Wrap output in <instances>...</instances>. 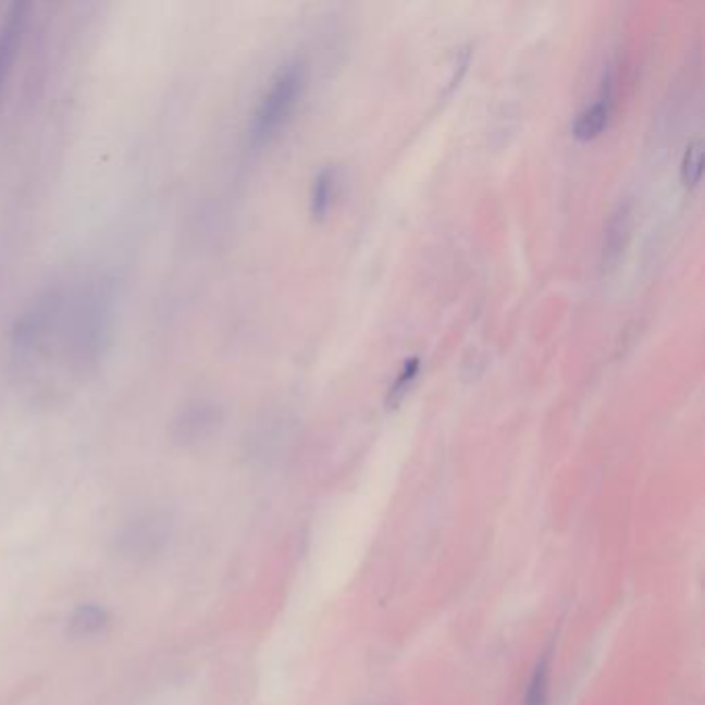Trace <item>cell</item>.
<instances>
[{
	"mask_svg": "<svg viewBox=\"0 0 705 705\" xmlns=\"http://www.w3.org/2000/svg\"><path fill=\"white\" fill-rule=\"evenodd\" d=\"M610 104H613V84L610 77L604 79L602 84L601 98L594 104L583 108L578 119L573 121V137L580 141H590L596 139L604 131V126L608 125L610 119Z\"/></svg>",
	"mask_w": 705,
	"mask_h": 705,
	"instance_id": "cell-4",
	"label": "cell"
},
{
	"mask_svg": "<svg viewBox=\"0 0 705 705\" xmlns=\"http://www.w3.org/2000/svg\"><path fill=\"white\" fill-rule=\"evenodd\" d=\"M27 4L15 2L9 7L4 20L0 23V96L2 89L11 77L13 64L17 61V54L22 50L25 29H27Z\"/></svg>",
	"mask_w": 705,
	"mask_h": 705,
	"instance_id": "cell-3",
	"label": "cell"
},
{
	"mask_svg": "<svg viewBox=\"0 0 705 705\" xmlns=\"http://www.w3.org/2000/svg\"><path fill=\"white\" fill-rule=\"evenodd\" d=\"M170 523L164 516L147 514L133 519L121 530L116 551L131 560H149L158 557L168 546Z\"/></svg>",
	"mask_w": 705,
	"mask_h": 705,
	"instance_id": "cell-2",
	"label": "cell"
},
{
	"mask_svg": "<svg viewBox=\"0 0 705 705\" xmlns=\"http://www.w3.org/2000/svg\"><path fill=\"white\" fill-rule=\"evenodd\" d=\"M335 188H337V174L333 168H323L312 183L311 213L317 222L325 220L332 211L335 201Z\"/></svg>",
	"mask_w": 705,
	"mask_h": 705,
	"instance_id": "cell-7",
	"label": "cell"
},
{
	"mask_svg": "<svg viewBox=\"0 0 705 705\" xmlns=\"http://www.w3.org/2000/svg\"><path fill=\"white\" fill-rule=\"evenodd\" d=\"M307 82L309 71L305 61L300 59H292L277 69L270 87L265 89L252 112L249 126L250 146H268L271 139L288 125L307 89Z\"/></svg>",
	"mask_w": 705,
	"mask_h": 705,
	"instance_id": "cell-1",
	"label": "cell"
},
{
	"mask_svg": "<svg viewBox=\"0 0 705 705\" xmlns=\"http://www.w3.org/2000/svg\"><path fill=\"white\" fill-rule=\"evenodd\" d=\"M418 374H420V358L412 356L401 364V369L395 376L389 392L385 395L387 408H395L408 395V392L412 389V385L416 383V379H418Z\"/></svg>",
	"mask_w": 705,
	"mask_h": 705,
	"instance_id": "cell-8",
	"label": "cell"
},
{
	"mask_svg": "<svg viewBox=\"0 0 705 705\" xmlns=\"http://www.w3.org/2000/svg\"><path fill=\"white\" fill-rule=\"evenodd\" d=\"M546 702H548V658H544L534 670L523 705H546Z\"/></svg>",
	"mask_w": 705,
	"mask_h": 705,
	"instance_id": "cell-11",
	"label": "cell"
},
{
	"mask_svg": "<svg viewBox=\"0 0 705 705\" xmlns=\"http://www.w3.org/2000/svg\"><path fill=\"white\" fill-rule=\"evenodd\" d=\"M702 172H704V144L702 139H695L684 149L683 162H681V181L684 187H697L702 181Z\"/></svg>",
	"mask_w": 705,
	"mask_h": 705,
	"instance_id": "cell-10",
	"label": "cell"
},
{
	"mask_svg": "<svg viewBox=\"0 0 705 705\" xmlns=\"http://www.w3.org/2000/svg\"><path fill=\"white\" fill-rule=\"evenodd\" d=\"M213 420L215 416L209 410H193L185 415V418L178 422L176 426V436L181 443H193V441H199L201 436L209 433V429L213 426Z\"/></svg>",
	"mask_w": 705,
	"mask_h": 705,
	"instance_id": "cell-9",
	"label": "cell"
},
{
	"mask_svg": "<svg viewBox=\"0 0 705 705\" xmlns=\"http://www.w3.org/2000/svg\"><path fill=\"white\" fill-rule=\"evenodd\" d=\"M631 230V206L621 203L613 211L606 228H604V240H602V263L604 268H615V263L621 259L629 232Z\"/></svg>",
	"mask_w": 705,
	"mask_h": 705,
	"instance_id": "cell-5",
	"label": "cell"
},
{
	"mask_svg": "<svg viewBox=\"0 0 705 705\" xmlns=\"http://www.w3.org/2000/svg\"><path fill=\"white\" fill-rule=\"evenodd\" d=\"M110 621V615L104 606L98 604H82L69 619V633L73 638H94L104 631Z\"/></svg>",
	"mask_w": 705,
	"mask_h": 705,
	"instance_id": "cell-6",
	"label": "cell"
}]
</instances>
